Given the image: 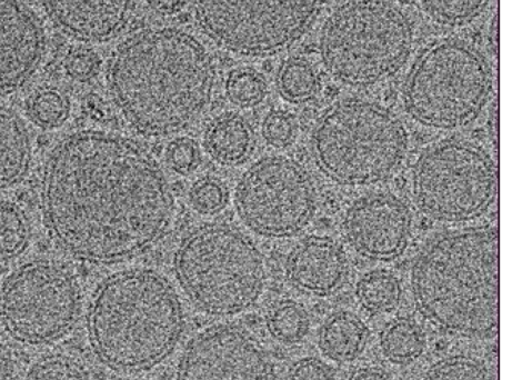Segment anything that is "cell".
I'll use <instances>...</instances> for the list:
<instances>
[{
	"label": "cell",
	"instance_id": "obj_30",
	"mask_svg": "<svg viewBox=\"0 0 512 380\" xmlns=\"http://www.w3.org/2000/svg\"><path fill=\"white\" fill-rule=\"evenodd\" d=\"M268 92L266 79L254 69H237L226 83L227 96L233 104L252 108L264 102Z\"/></svg>",
	"mask_w": 512,
	"mask_h": 380
},
{
	"label": "cell",
	"instance_id": "obj_36",
	"mask_svg": "<svg viewBox=\"0 0 512 380\" xmlns=\"http://www.w3.org/2000/svg\"><path fill=\"white\" fill-rule=\"evenodd\" d=\"M347 380H395L386 369L378 366H364L354 370Z\"/></svg>",
	"mask_w": 512,
	"mask_h": 380
},
{
	"label": "cell",
	"instance_id": "obj_12",
	"mask_svg": "<svg viewBox=\"0 0 512 380\" xmlns=\"http://www.w3.org/2000/svg\"><path fill=\"white\" fill-rule=\"evenodd\" d=\"M236 209L253 233L289 238L313 220L316 188L306 168L294 158L267 156L250 166L236 188Z\"/></svg>",
	"mask_w": 512,
	"mask_h": 380
},
{
	"label": "cell",
	"instance_id": "obj_29",
	"mask_svg": "<svg viewBox=\"0 0 512 380\" xmlns=\"http://www.w3.org/2000/svg\"><path fill=\"white\" fill-rule=\"evenodd\" d=\"M70 112L68 98L59 90L45 88L39 90L28 102L30 118L42 128L54 129L62 126Z\"/></svg>",
	"mask_w": 512,
	"mask_h": 380
},
{
	"label": "cell",
	"instance_id": "obj_20",
	"mask_svg": "<svg viewBox=\"0 0 512 380\" xmlns=\"http://www.w3.org/2000/svg\"><path fill=\"white\" fill-rule=\"evenodd\" d=\"M205 146L210 156L224 166H236L246 162L255 146L252 126L242 115H220L209 124L205 134Z\"/></svg>",
	"mask_w": 512,
	"mask_h": 380
},
{
	"label": "cell",
	"instance_id": "obj_15",
	"mask_svg": "<svg viewBox=\"0 0 512 380\" xmlns=\"http://www.w3.org/2000/svg\"><path fill=\"white\" fill-rule=\"evenodd\" d=\"M47 52L45 30L25 0H0V97L34 77Z\"/></svg>",
	"mask_w": 512,
	"mask_h": 380
},
{
	"label": "cell",
	"instance_id": "obj_26",
	"mask_svg": "<svg viewBox=\"0 0 512 380\" xmlns=\"http://www.w3.org/2000/svg\"><path fill=\"white\" fill-rule=\"evenodd\" d=\"M489 3L490 0H419L421 9L431 22L446 28L473 22Z\"/></svg>",
	"mask_w": 512,
	"mask_h": 380
},
{
	"label": "cell",
	"instance_id": "obj_2",
	"mask_svg": "<svg viewBox=\"0 0 512 380\" xmlns=\"http://www.w3.org/2000/svg\"><path fill=\"white\" fill-rule=\"evenodd\" d=\"M110 96L140 135L176 134L202 116L212 102L217 66L210 50L184 29L136 30L109 59Z\"/></svg>",
	"mask_w": 512,
	"mask_h": 380
},
{
	"label": "cell",
	"instance_id": "obj_17",
	"mask_svg": "<svg viewBox=\"0 0 512 380\" xmlns=\"http://www.w3.org/2000/svg\"><path fill=\"white\" fill-rule=\"evenodd\" d=\"M348 274L345 250L327 236L301 240L288 255L286 275L301 292L326 297L344 285Z\"/></svg>",
	"mask_w": 512,
	"mask_h": 380
},
{
	"label": "cell",
	"instance_id": "obj_25",
	"mask_svg": "<svg viewBox=\"0 0 512 380\" xmlns=\"http://www.w3.org/2000/svg\"><path fill=\"white\" fill-rule=\"evenodd\" d=\"M30 224L24 210L0 200V262L22 255L30 242Z\"/></svg>",
	"mask_w": 512,
	"mask_h": 380
},
{
	"label": "cell",
	"instance_id": "obj_33",
	"mask_svg": "<svg viewBox=\"0 0 512 380\" xmlns=\"http://www.w3.org/2000/svg\"><path fill=\"white\" fill-rule=\"evenodd\" d=\"M263 136L270 146L276 148L293 144L296 137L294 119L283 112L270 113L264 120Z\"/></svg>",
	"mask_w": 512,
	"mask_h": 380
},
{
	"label": "cell",
	"instance_id": "obj_28",
	"mask_svg": "<svg viewBox=\"0 0 512 380\" xmlns=\"http://www.w3.org/2000/svg\"><path fill=\"white\" fill-rule=\"evenodd\" d=\"M423 380H497L488 365L479 358L453 355L431 365Z\"/></svg>",
	"mask_w": 512,
	"mask_h": 380
},
{
	"label": "cell",
	"instance_id": "obj_6",
	"mask_svg": "<svg viewBox=\"0 0 512 380\" xmlns=\"http://www.w3.org/2000/svg\"><path fill=\"white\" fill-rule=\"evenodd\" d=\"M408 134L389 109L363 98L330 106L311 135V152L321 172L345 186L374 185L404 162Z\"/></svg>",
	"mask_w": 512,
	"mask_h": 380
},
{
	"label": "cell",
	"instance_id": "obj_39",
	"mask_svg": "<svg viewBox=\"0 0 512 380\" xmlns=\"http://www.w3.org/2000/svg\"><path fill=\"white\" fill-rule=\"evenodd\" d=\"M137 380H153V379H137Z\"/></svg>",
	"mask_w": 512,
	"mask_h": 380
},
{
	"label": "cell",
	"instance_id": "obj_3",
	"mask_svg": "<svg viewBox=\"0 0 512 380\" xmlns=\"http://www.w3.org/2000/svg\"><path fill=\"white\" fill-rule=\"evenodd\" d=\"M411 292L419 313L445 332L489 339L499 326V232L493 225L441 235L415 259Z\"/></svg>",
	"mask_w": 512,
	"mask_h": 380
},
{
	"label": "cell",
	"instance_id": "obj_27",
	"mask_svg": "<svg viewBox=\"0 0 512 380\" xmlns=\"http://www.w3.org/2000/svg\"><path fill=\"white\" fill-rule=\"evenodd\" d=\"M23 380H92L87 367L74 356L52 353L38 357Z\"/></svg>",
	"mask_w": 512,
	"mask_h": 380
},
{
	"label": "cell",
	"instance_id": "obj_4",
	"mask_svg": "<svg viewBox=\"0 0 512 380\" xmlns=\"http://www.w3.org/2000/svg\"><path fill=\"white\" fill-rule=\"evenodd\" d=\"M186 327L185 309L169 280L152 269L110 275L88 306L90 349L119 374L147 372L174 353Z\"/></svg>",
	"mask_w": 512,
	"mask_h": 380
},
{
	"label": "cell",
	"instance_id": "obj_7",
	"mask_svg": "<svg viewBox=\"0 0 512 380\" xmlns=\"http://www.w3.org/2000/svg\"><path fill=\"white\" fill-rule=\"evenodd\" d=\"M174 264L190 303L210 316H234L252 308L267 283L263 254L229 225L194 229L179 245Z\"/></svg>",
	"mask_w": 512,
	"mask_h": 380
},
{
	"label": "cell",
	"instance_id": "obj_1",
	"mask_svg": "<svg viewBox=\"0 0 512 380\" xmlns=\"http://www.w3.org/2000/svg\"><path fill=\"white\" fill-rule=\"evenodd\" d=\"M39 200L57 247L95 265L145 253L163 238L175 210L172 186L143 146L93 129L69 134L50 150Z\"/></svg>",
	"mask_w": 512,
	"mask_h": 380
},
{
	"label": "cell",
	"instance_id": "obj_18",
	"mask_svg": "<svg viewBox=\"0 0 512 380\" xmlns=\"http://www.w3.org/2000/svg\"><path fill=\"white\" fill-rule=\"evenodd\" d=\"M33 159V142L25 120L0 106V190L22 182Z\"/></svg>",
	"mask_w": 512,
	"mask_h": 380
},
{
	"label": "cell",
	"instance_id": "obj_31",
	"mask_svg": "<svg viewBox=\"0 0 512 380\" xmlns=\"http://www.w3.org/2000/svg\"><path fill=\"white\" fill-rule=\"evenodd\" d=\"M190 203L198 213L214 215L220 212L227 203L225 186L217 179L198 180L190 189Z\"/></svg>",
	"mask_w": 512,
	"mask_h": 380
},
{
	"label": "cell",
	"instance_id": "obj_9",
	"mask_svg": "<svg viewBox=\"0 0 512 380\" xmlns=\"http://www.w3.org/2000/svg\"><path fill=\"white\" fill-rule=\"evenodd\" d=\"M82 304V289L67 267L50 259L32 260L0 287V325L20 345H53L72 333Z\"/></svg>",
	"mask_w": 512,
	"mask_h": 380
},
{
	"label": "cell",
	"instance_id": "obj_35",
	"mask_svg": "<svg viewBox=\"0 0 512 380\" xmlns=\"http://www.w3.org/2000/svg\"><path fill=\"white\" fill-rule=\"evenodd\" d=\"M285 380H336V374L324 360L305 357L289 367Z\"/></svg>",
	"mask_w": 512,
	"mask_h": 380
},
{
	"label": "cell",
	"instance_id": "obj_11",
	"mask_svg": "<svg viewBox=\"0 0 512 380\" xmlns=\"http://www.w3.org/2000/svg\"><path fill=\"white\" fill-rule=\"evenodd\" d=\"M413 189L425 215L441 223H465L484 215L495 203L498 170L484 148L448 139L418 159Z\"/></svg>",
	"mask_w": 512,
	"mask_h": 380
},
{
	"label": "cell",
	"instance_id": "obj_37",
	"mask_svg": "<svg viewBox=\"0 0 512 380\" xmlns=\"http://www.w3.org/2000/svg\"><path fill=\"white\" fill-rule=\"evenodd\" d=\"M15 360L9 348L0 340V380L15 379Z\"/></svg>",
	"mask_w": 512,
	"mask_h": 380
},
{
	"label": "cell",
	"instance_id": "obj_10",
	"mask_svg": "<svg viewBox=\"0 0 512 380\" xmlns=\"http://www.w3.org/2000/svg\"><path fill=\"white\" fill-rule=\"evenodd\" d=\"M327 0H193L196 22L217 47L243 57H268L294 46Z\"/></svg>",
	"mask_w": 512,
	"mask_h": 380
},
{
	"label": "cell",
	"instance_id": "obj_32",
	"mask_svg": "<svg viewBox=\"0 0 512 380\" xmlns=\"http://www.w3.org/2000/svg\"><path fill=\"white\" fill-rule=\"evenodd\" d=\"M167 163L180 175L193 173L199 166L200 150L193 139L182 137L170 143L166 150Z\"/></svg>",
	"mask_w": 512,
	"mask_h": 380
},
{
	"label": "cell",
	"instance_id": "obj_5",
	"mask_svg": "<svg viewBox=\"0 0 512 380\" xmlns=\"http://www.w3.org/2000/svg\"><path fill=\"white\" fill-rule=\"evenodd\" d=\"M416 30L393 0H346L326 18L319 55L337 82L365 88L387 82L413 52Z\"/></svg>",
	"mask_w": 512,
	"mask_h": 380
},
{
	"label": "cell",
	"instance_id": "obj_38",
	"mask_svg": "<svg viewBox=\"0 0 512 380\" xmlns=\"http://www.w3.org/2000/svg\"><path fill=\"white\" fill-rule=\"evenodd\" d=\"M150 8L160 15H174L183 8L185 0H147Z\"/></svg>",
	"mask_w": 512,
	"mask_h": 380
},
{
	"label": "cell",
	"instance_id": "obj_19",
	"mask_svg": "<svg viewBox=\"0 0 512 380\" xmlns=\"http://www.w3.org/2000/svg\"><path fill=\"white\" fill-rule=\"evenodd\" d=\"M369 337V328L363 319L349 310H339L321 325L318 347L333 362L346 364L364 354Z\"/></svg>",
	"mask_w": 512,
	"mask_h": 380
},
{
	"label": "cell",
	"instance_id": "obj_23",
	"mask_svg": "<svg viewBox=\"0 0 512 380\" xmlns=\"http://www.w3.org/2000/svg\"><path fill=\"white\" fill-rule=\"evenodd\" d=\"M308 310L295 300H281L269 309L266 318L268 332L277 342L294 345L307 337L310 330Z\"/></svg>",
	"mask_w": 512,
	"mask_h": 380
},
{
	"label": "cell",
	"instance_id": "obj_22",
	"mask_svg": "<svg viewBox=\"0 0 512 380\" xmlns=\"http://www.w3.org/2000/svg\"><path fill=\"white\" fill-rule=\"evenodd\" d=\"M358 302L374 315L395 312L403 297L399 279L388 270H373L361 277L356 286Z\"/></svg>",
	"mask_w": 512,
	"mask_h": 380
},
{
	"label": "cell",
	"instance_id": "obj_24",
	"mask_svg": "<svg viewBox=\"0 0 512 380\" xmlns=\"http://www.w3.org/2000/svg\"><path fill=\"white\" fill-rule=\"evenodd\" d=\"M279 93L290 103H306L318 93L319 76L313 64L304 58H291L280 67Z\"/></svg>",
	"mask_w": 512,
	"mask_h": 380
},
{
	"label": "cell",
	"instance_id": "obj_8",
	"mask_svg": "<svg viewBox=\"0 0 512 380\" xmlns=\"http://www.w3.org/2000/svg\"><path fill=\"white\" fill-rule=\"evenodd\" d=\"M494 88L493 70L480 50L447 38L427 47L404 86L407 114L436 130L468 126L483 112Z\"/></svg>",
	"mask_w": 512,
	"mask_h": 380
},
{
	"label": "cell",
	"instance_id": "obj_21",
	"mask_svg": "<svg viewBox=\"0 0 512 380\" xmlns=\"http://www.w3.org/2000/svg\"><path fill=\"white\" fill-rule=\"evenodd\" d=\"M381 354L395 365L417 362L427 349V336L414 318L398 317L386 325L380 335Z\"/></svg>",
	"mask_w": 512,
	"mask_h": 380
},
{
	"label": "cell",
	"instance_id": "obj_13",
	"mask_svg": "<svg viewBox=\"0 0 512 380\" xmlns=\"http://www.w3.org/2000/svg\"><path fill=\"white\" fill-rule=\"evenodd\" d=\"M267 350L243 326H209L186 344L176 380H275Z\"/></svg>",
	"mask_w": 512,
	"mask_h": 380
},
{
	"label": "cell",
	"instance_id": "obj_14",
	"mask_svg": "<svg viewBox=\"0 0 512 380\" xmlns=\"http://www.w3.org/2000/svg\"><path fill=\"white\" fill-rule=\"evenodd\" d=\"M413 217L408 206L393 194L374 193L348 209L344 233L348 243L369 259L391 260L405 252Z\"/></svg>",
	"mask_w": 512,
	"mask_h": 380
},
{
	"label": "cell",
	"instance_id": "obj_34",
	"mask_svg": "<svg viewBox=\"0 0 512 380\" xmlns=\"http://www.w3.org/2000/svg\"><path fill=\"white\" fill-rule=\"evenodd\" d=\"M100 59L93 50L78 48L69 53L65 60V70L77 82H88L99 72Z\"/></svg>",
	"mask_w": 512,
	"mask_h": 380
},
{
	"label": "cell",
	"instance_id": "obj_16",
	"mask_svg": "<svg viewBox=\"0 0 512 380\" xmlns=\"http://www.w3.org/2000/svg\"><path fill=\"white\" fill-rule=\"evenodd\" d=\"M53 24L87 43H104L123 32L134 15L136 0H43Z\"/></svg>",
	"mask_w": 512,
	"mask_h": 380
}]
</instances>
